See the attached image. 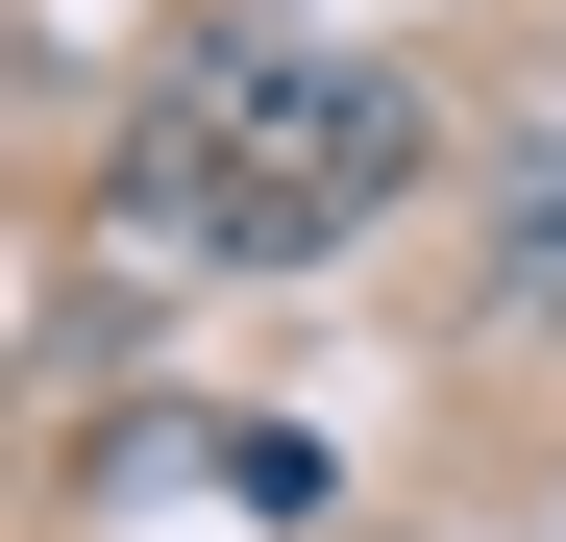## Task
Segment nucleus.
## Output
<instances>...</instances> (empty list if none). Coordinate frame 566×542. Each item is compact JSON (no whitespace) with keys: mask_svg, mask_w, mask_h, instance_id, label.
<instances>
[{"mask_svg":"<svg viewBox=\"0 0 566 542\" xmlns=\"http://www.w3.org/2000/svg\"><path fill=\"white\" fill-rule=\"evenodd\" d=\"M395 173H419V100H395V74L222 50V74H172V100L124 124V222L198 247V271H296V247H345L369 198H395Z\"/></svg>","mask_w":566,"mask_h":542,"instance_id":"1","label":"nucleus"},{"mask_svg":"<svg viewBox=\"0 0 566 542\" xmlns=\"http://www.w3.org/2000/svg\"><path fill=\"white\" fill-rule=\"evenodd\" d=\"M517 296H566V173H517Z\"/></svg>","mask_w":566,"mask_h":542,"instance_id":"2","label":"nucleus"}]
</instances>
